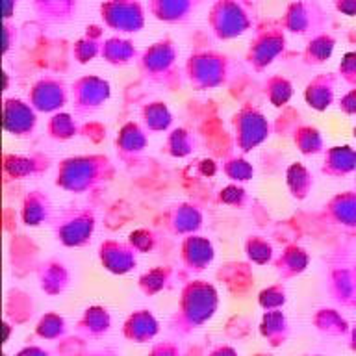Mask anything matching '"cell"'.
<instances>
[{
	"mask_svg": "<svg viewBox=\"0 0 356 356\" xmlns=\"http://www.w3.org/2000/svg\"><path fill=\"white\" fill-rule=\"evenodd\" d=\"M355 349H356V330H355Z\"/></svg>",
	"mask_w": 356,
	"mask_h": 356,
	"instance_id": "1",
	"label": "cell"
}]
</instances>
